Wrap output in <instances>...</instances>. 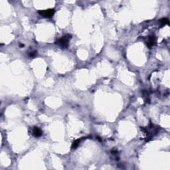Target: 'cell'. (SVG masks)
Segmentation results:
<instances>
[{
	"mask_svg": "<svg viewBox=\"0 0 170 170\" xmlns=\"http://www.w3.org/2000/svg\"><path fill=\"white\" fill-rule=\"evenodd\" d=\"M71 39V35H66L64 37H62L61 39H58V41H56L57 44H58L59 45L62 47H66L69 45V41Z\"/></svg>",
	"mask_w": 170,
	"mask_h": 170,
	"instance_id": "obj_1",
	"label": "cell"
},
{
	"mask_svg": "<svg viewBox=\"0 0 170 170\" xmlns=\"http://www.w3.org/2000/svg\"><path fill=\"white\" fill-rule=\"evenodd\" d=\"M38 13H39V14H40L42 16L47 17V18H50L54 15V9H46V10H40V11H39Z\"/></svg>",
	"mask_w": 170,
	"mask_h": 170,
	"instance_id": "obj_2",
	"label": "cell"
},
{
	"mask_svg": "<svg viewBox=\"0 0 170 170\" xmlns=\"http://www.w3.org/2000/svg\"><path fill=\"white\" fill-rule=\"evenodd\" d=\"M33 134L35 137H39L42 135V132L41 129L38 127H35L33 130Z\"/></svg>",
	"mask_w": 170,
	"mask_h": 170,
	"instance_id": "obj_3",
	"label": "cell"
},
{
	"mask_svg": "<svg viewBox=\"0 0 170 170\" xmlns=\"http://www.w3.org/2000/svg\"><path fill=\"white\" fill-rule=\"evenodd\" d=\"M156 42V39H155V36L152 35V36H149L148 41V47H152L154 45Z\"/></svg>",
	"mask_w": 170,
	"mask_h": 170,
	"instance_id": "obj_4",
	"label": "cell"
},
{
	"mask_svg": "<svg viewBox=\"0 0 170 170\" xmlns=\"http://www.w3.org/2000/svg\"><path fill=\"white\" fill-rule=\"evenodd\" d=\"M159 23L161 26H163V25L169 23V20L167 18H162V19L159 20Z\"/></svg>",
	"mask_w": 170,
	"mask_h": 170,
	"instance_id": "obj_5",
	"label": "cell"
},
{
	"mask_svg": "<svg viewBox=\"0 0 170 170\" xmlns=\"http://www.w3.org/2000/svg\"><path fill=\"white\" fill-rule=\"evenodd\" d=\"M80 141V140H76L75 141H74L73 144H72V148H76L79 145Z\"/></svg>",
	"mask_w": 170,
	"mask_h": 170,
	"instance_id": "obj_6",
	"label": "cell"
},
{
	"mask_svg": "<svg viewBox=\"0 0 170 170\" xmlns=\"http://www.w3.org/2000/svg\"><path fill=\"white\" fill-rule=\"evenodd\" d=\"M36 54H37V52H36V51H33V52H31V53H29V56H30L31 57H35Z\"/></svg>",
	"mask_w": 170,
	"mask_h": 170,
	"instance_id": "obj_7",
	"label": "cell"
}]
</instances>
